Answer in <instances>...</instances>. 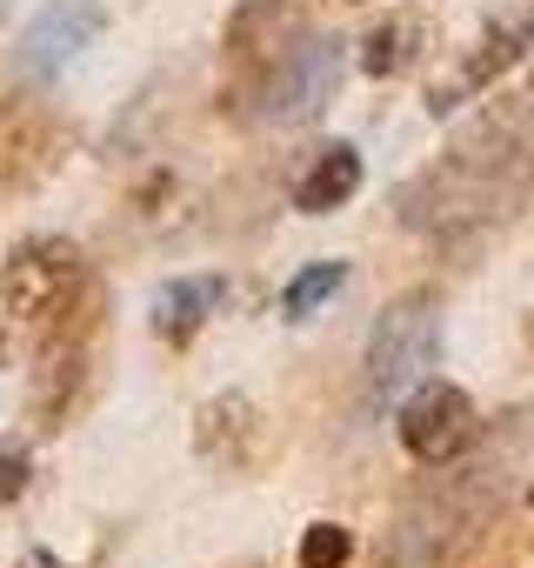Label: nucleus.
<instances>
[{
  "mask_svg": "<svg viewBox=\"0 0 534 568\" xmlns=\"http://www.w3.org/2000/svg\"><path fill=\"white\" fill-rule=\"evenodd\" d=\"M527 201H534V81L468 114L461 134L414 181L394 187V221L428 234L434 247L474 254Z\"/></svg>",
  "mask_w": 534,
  "mask_h": 568,
  "instance_id": "nucleus-1",
  "label": "nucleus"
},
{
  "mask_svg": "<svg viewBox=\"0 0 534 568\" xmlns=\"http://www.w3.org/2000/svg\"><path fill=\"white\" fill-rule=\"evenodd\" d=\"M514 495V468L487 448V455H454V462H434V475L394 508L388 521V541H381V568H448L454 555H468L494 515L507 508Z\"/></svg>",
  "mask_w": 534,
  "mask_h": 568,
  "instance_id": "nucleus-2",
  "label": "nucleus"
},
{
  "mask_svg": "<svg viewBox=\"0 0 534 568\" xmlns=\"http://www.w3.org/2000/svg\"><path fill=\"white\" fill-rule=\"evenodd\" d=\"M341 74H348V41L301 28V34H288L275 54L247 61V81H240L227 101H234V121H254V128H301V121H315V114L335 101Z\"/></svg>",
  "mask_w": 534,
  "mask_h": 568,
  "instance_id": "nucleus-3",
  "label": "nucleus"
},
{
  "mask_svg": "<svg viewBox=\"0 0 534 568\" xmlns=\"http://www.w3.org/2000/svg\"><path fill=\"white\" fill-rule=\"evenodd\" d=\"M441 355V288H408L394 295L374 328H368V355H361V395L368 408H394Z\"/></svg>",
  "mask_w": 534,
  "mask_h": 568,
  "instance_id": "nucleus-4",
  "label": "nucleus"
},
{
  "mask_svg": "<svg viewBox=\"0 0 534 568\" xmlns=\"http://www.w3.org/2000/svg\"><path fill=\"white\" fill-rule=\"evenodd\" d=\"M0 302H8L14 322H54L68 308L88 302V261L68 234H28L8 267H0Z\"/></svg>",
  "mask_w": 534,
  "mask_h": 568,
  "instance_id": "nucleus-5",
  "label": "nucleus"
},
{
  "mask_svg": "<svg viewBox=\"0 0 534 568\" xmlns=\"http://www.w3.org/2000/svg\"><path fill=\"white\" fill-rule=\"evenodd\" d=\"M101 28H107V8H101V0H48V8L21 28V41H14V74L34 81V88L61 81V74L101 41Z\"/></svg>",
  "mask_w": 534,
  "mask_h": 568,
  "instance_id": "nucleus-6",
  "label": "nucleus"
},
{
  "mask_svg": "<svg viewBox=\"0 0 534 568\" xmlns=\"http://www.w3.org/2000/svg\"><path fill=\"white\" fill-rule=\"evenodd\" d=\"M394 435H401V448H408L421 468L454 462V455L474 442V402H468L454 382L421 375V382L394 402Z\"/></svg>",
  "mask_w": 534,
  "mask_h": 568,
  "instance_id": "nucleus-7",
  "label": "nucleus"
},
{
  "mask_svg": "<svg viewBox=\"0 0 534 568\" xmlns=\"http://www.w3.org/2000/svg\"><path fill=\"white\" fill-rule=\"evenodd\" d=\"M527 48H534V14H494V21L481 28V41L468 48V61H461L448 81L428 88V114H454L461 101H474L481 88H494Z\"/></svg>",
  "mask_w": 534,
  "mask_h": 568,
  "instance_id": "nucleus-8",
  "label": "nucleus"
},
{
  "mask_svg": "<svg viewBox=\"0 0 534 568\" xmlns=\"http://www.w3.org/2000/svg\"><path fill=\"white\" fill-rule=\"evenodd\" d=\"M220 295H227V288H220V274H181V281H167V288L154 295V335L174 342V348L194 342Z\"/></svg>",
  "mask_w": 534,
  "mask_h": 568,
  "instance_id": "nucleus-9",
  "label": "nucleus"
},
{
  "mask_svg": "<svg viewBox=\"0 0 534 568\" xmlns=\"http://www.w3.org/2000/svg\"><path fill=\"white\" fill-rule=\"evenodd\" d=\"M355 187H361V154H355L348 141H328V148L308 161V174L295 181V207H301V214H335V207L355 201Z\"/></svg>",
  "mask_w": 534,
  "mask_h": 568,
  "instance_id": "nucleus-10",
  "label": "nucleus"
},
{
  "mask_svg": "<svg viewBox=\"0 0 534 568\" xmlns=\"http://www.w3.org/2000/svg\"><path fill=\"white\" fill-rule=\"evenodd\" d=\"M247 442H254V402L247 395H214L201 415H194V448L220 468H240L247 462Z\"/></svg>",
  "mask_w": 534,
  "mask_h": 568,
  "instance_id": "nucleus-11",
  "label": "nucleus"
},
{
  "mask_svg": "<svg viewBox=\"0 0 534 568\" xmlns=\"http://www.w3.org/2000/svg\"><path fill=\"white\" fill-rule=\"evenodd\" d=\"M421 41H428V21L421 14H401V21H381L368 41H361V74H374V81H388V74H401L408 61H421Z\"/></svg>",
  "mask_w": 534,
  "mask_h": 568,
  "instance_id": "nucleus-12",
  "label": "nucleus"
},
{
  "mask_svg": "<svg viewBox=\"0 0 534 568\" xmlns=\"http://www.w3.org/2000/svg\"><path fill=\"white\" fill-rule=\"evenodd\" d=\"M341 288H348V267H341V261H315V267H301L288 288H281V315H288V322H308V315H321Z\"/></svg>",
  "mask_w": 534,
  "mask_h": 568,
  "instance_id": "nucleus-13",
  "label": "nucleus"
},
{
  "mask_svg": "<svg viewBox=\"0 0 534 568\" xmlns=\"http://www.w3.org/2000/svg\"><path fill=\"white\" fill-rule=\"evenodd\" d=\"M348 561H355V535L341 521L301 528V568H348Z\"/></svg>",
  "mask_w": 534,
  "mask_h": 568,
  "instance_id": "nucleus-14",
  "label": "nucleus"
},
{
  "mask_svg": "<svg viewBox=\"0 0 534 568\" xmlns=\"http://www.w3.org/2000/svg\"><path fill=\"white\" fill-rule=\"evenodd\" d=\"M28 488V448H0V508Z\"/></svg>",
  "mask_w": 534,
  "mask_h": 568,
  "instance_id": "nucleus-15",
  "label": "nucleus"
},
{
  "mask_svg": "<svg viewBox=\"0 0 534 568\" xmlns=\"http://www.w3.org/2000/svg\"><path fill=\"white\" fill-rule=\"evenodd\" d=\"M28 568H54V561H48V555H34V561H28Z\"/></svg>",
  "mask_w": 534,
  "mask_h": 568,
  "instance_id": "nucleus-16",
  "label": "nucleus"
}]
</instances>
